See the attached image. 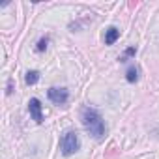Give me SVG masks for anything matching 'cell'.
<instances>
[{"instance_id":"1","label":"cell","mask_w":159,"mask_h":159,"mask_svg":"<svg viewBox=\"0 0 159 159\" xmlns=\"http://www.w3.org/2000/svg\"><path fill=\"white\" fill-rule=\"evenodd\" d=\"M83 124H84L86 131H88L94 139H98V140L103 139V135H105V122H103L101 114H99L96 109L86 107V109L83 111Z\"/></svg>"},{"instance_id":"2","label":"cell","mask_w":159,"mask_h":159,"mask_svg":"<svg viewBox=\"0 0 159 159\" xmlns=\"http://www.w3.org/2000/svg\"><path fill=\"white\" fill-rule=\"evenodd\" d=\"M60 148H62V153H64L66 157L73 155L79 148H81V140H79V135H77L75 131H67V133L62 137V140H60Z\"/></svg>"},{"instance_id":"3","label":"cell","mask_w":159,"mask_h":159,"mask_svg":"<svg viewBox=\"0 0 159 159\" xmlns=\"http://www.w3.org/2000/svg\"><path fill=\"white\" fill-rule=\"evenodd\" d=\"M47 96H49V99H51L54 105H64V103H67V99H69V92H67L66 88H56V86L49 88V90H47Z\"/></svg>"},{"instance_id":"4","label":"cell","mask_w":159,"mask_h":159,"mask_svg":"<svg viewBox=\"0 0 159 159\" xmlns=\"http://www.w3.org/2000/svg\"><path fill=\"white\" fill-rule=\"evenodd\" d=\"M28 111H30V116H32L38 124L43 122V112H41V103H39V99L32 98V99L28 101Z\"/></svg>"},{"instance_id":"5","label":"cell","mask_w":159,"mask_h":159,"mask_svg":"<svg viewBox=\"0 0 159 159\" xmlns=\"http://www.w3.org/2000/svg\"><path fill=\"white\" fill-rule=\"evenodd\" d=\"M118 38H120V30H118L116 26L107 28V32H105V43H107V45H112Z\"/></svg>"},{"instance_id":"6","label":"cell","mask_w":159,"mask_h":159,"mask_svg":"<svg viewBox=\"0 0 159 159\" xmlns=\"http://www.w3.org/2000/svg\"><path fill=\"white\" fill-rule=\"evenodd\" d=\"M39 81V71H28L25 77V83L26 84H36Z\"/></svg>"},{"instance_id":"7","label":"cell","mask_w":159,"mask_h":159,"mask_svg":"<svg viewBox=\"0 0 159 159\" xmlns=\"http://www.w3.org/2000/svg\"><path fill=\"white\" fill-rule=\"evenodd\" d=\"M125 79H127V83H137V79H139V69H137V67H129L127 73H125Z\"/></svg>"},{"instance_id":"8","label":"cell","mask_w":159,"mask_h":159,"mask_svg":"<svg viewBox=\"0 0 159 159\" xmlns=\"http://www.w3.org/2000/svg\"><path fill=\"white\" fill-rule=\"evenodd\" d=\"M47 43H49V38H41V39L38 41V47H36V49H38L39 52H43V51L47 49Z\"/></svg>"},{"instance_id":"9","label":"cell","mask_w":159,"mask_h":159,"mask_svg":"<svg viewBox=\"0 0 159 159\" xmlns=\"http://www.w3.org/2000/svg\"><path fill=\"white\" fill-rule=\"evenodd\" d=\"M135 52H137V49H135V47H129V49L125 51V56H122V58H120V62H125V58H127V56H133Z\"/></svg>"}]
</instances>
